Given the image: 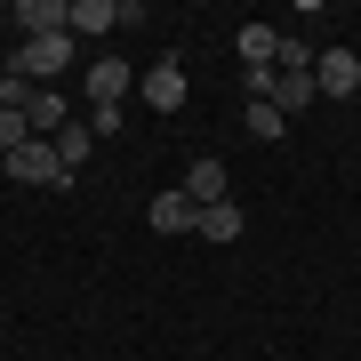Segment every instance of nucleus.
Segmentation results:
<instances>
[{
	"label": "nucleus",
	"instance_id": "nucleus-1",
	"mask_svg": "<svg viewBox=\"0 0 361 361\" xmlns=\"http://www.w3.org/2000/svg\"><path fill=\"white\" fill-rule=\"evenodd\" d=\"M0 169H8L16 185H49V193H65V185H73V169L56 161L49 137H32V145H16V153H0Z\"/></svg>",
	"mask_w": 361,
	"mask_h": 361
},
{
	"label": "nucleus",
	"instance_id": "nucleus-2",
	"mask_svg": "<svg viewBox=\"0 0 361 361\" xmlns=\"http://www.w3.org/2000/svg\"><path fill=\"white\" fill-rule=\"evenodd\" d=\"M8 65L25 73V80H56V73H73V32H40V40H25Z\"/></svg>",
	"mask_w": 361,
	"mask_h": 361
},
{
	"label": "nucleus",
	"instance_id": "nucleus-3",
	"mask_svg": "<svg viewBox=\"0 0 361 361\" xmlns=\"http://www.w3.org/2000/svg\"><path fill=\"white\" fill-rule=\"evenodd\" d=\"M137 97L153 104V113H177V104L193 97V89H185V65H177V56H161L153 73H137Z\"/></svg>",
	"mask_w": 361,
	"mask_h": 361
},
{
	"label": "nucleus",
	"instance_id": "nucleus-4",
	"mask_svg": "<svg viewBox=\"0 0 361 361\" xmlns=\"http://www.w3.org/2000/svg\"><path fill=\"white\" fill-rule=\"evenodd\" d=\"M313 89L322 97H361V56L353 49H322L313 56Z\"/></svg>",
	"mask_w": 361,
	"mask_h": 361
},
{
	"label": "nucleus",
	"instance_id": "nucleus-5",
	"mask_svg": "<svg viewBox=\"0 0 361 361\" xmlns=\"http://www.w3.org/2000/svg\"><path fill=\"white\" fill-rule=\"evenodd\" d=\"M145 217H153V233H201V209H193V193H185V185L153 193V209H145Z\"/></svg>",
	"mask_w": 361,
	"mask_h": 361
},
{
	"label": "nucleus",
	"instance_id": "nucleus-6",
	"mask_svg": "<svg viewBox=\"0 0 361 361\" xmlns=\"http://www.w3.org/2000/svg\"><path fill=\"white\" fill-rule=\"evenodd\" d=\"M281 25H241V73H273L281 65Z\"/></svg>",
	"mask_w": 361,
	"mask_h": 361
},
{
	"label": "nucleus",
	"instance_id": "nucleus-7",
	"mask_svg": "<svg viewBox=\"0 0 361 361\" xmlns=\"http://www.w3.org/2000/svg\"><path fill=\"white\" fill-rule=\"evenodd\" d=\"M16 25H25V40H40V32H73V0H16Z\"/></svg>",
	"mask_w": 361,
	"mask_h": 361
},
{
	"label": "nucleus",
	"instance_id": "nucleus-8",
	"mask_svg": "<svg viewBox=\"0 0 361 361\" xmlns=\"http://www.w3.org/2000/svg\"><path fill=\"white\" fill-rule=\"evenodd\" d=\"M129 89H137V73L121 65V56H97V65H89V104H121Z\"/></svg>",
	"mask_w": 361,
	"mask_h": 361
},
{
	"label": "nucleus",
	"instance_id": "nucleus-9",
	"mask_svg": "<svg viewBox=\"0 0 361 361\" xmlns=\"http://www.w3.org/2000/svg\"><path fill=\"white\" fill-rule=\"evenodd\" d=\"M185 193H193V209H217V201H233V193H225V161H209V153H201L193 169H185Z\"/></svg>",
	"mask_w": 361,
	"mask_h": 361
},
{
	"label": "nucleus",
	"instance_id": "nucleus-10",
	"mask_svg": "<svg viewBox=\"0 0 361 361\" xmlns=\"http://www.w3.org/2000/svg\"><path fill=\"white\" fill-rule=\"evenodd\" d=\"M265 104H281V113H305V104H322V89H313V73H273Z\"/></svg>",
	"mask_w": 361,
	"mask_h": 361
},
{
	"label": "nucleus",
	"instance_id": "nucleus-11",
	"mask_svg": "<svg viewBox=\"0 0 361 361\" xmlns=\"http://www.w3.org/2000/svg\"><path fill=\"white\" fill-rule=\"evenodd\" d=\"M121 25V0H73V40L80 32H113Z\"/></svg>",
	"mask_w": 361,
	"mask_h": 361
},
{
	"label": "nucleus",
	"instance_id": "nucleus-12",
	"mask_svg": "<svg viewBox=\"0 0 361 361\" xmlns=\"http://www.w3.org/2000/svg\"><path fill=\"white\" fill-rule=\"evenodd\" d=\"M89 153H97V129H89V121H73V129L56 137V161H65L73 177H80V161H89Z\"/></svg>",
	"mask_w": 361,
	"mask_h": 361
},
{
	"label": "nucleus",
	"instance_id": "nucleus-13",
	"mask_svg": "<svg viewBox=\"0 0 361 361\" xmlns=\"http://www.w3.org/2000/svg\"><path fill=\"white\" fill-rule=\"evenodd\" d=\"M281 129H289V113H281V104H265V97H249V137H265V145H273V137H281Z\"/></svg>",
	"mask_w": 361,
	"mask_h": 361
},
{
	"label": "nucleus",
	"instance_id": "nucleus-14",
	"mask_svg": "<svg viewBox=\"0 0 361 361\" xmlns=\"http://www.w3.org/2000/svg\"><path fill=\"white\" fill-rule=\"evenodd\" d=\"M201 233H209V241H241V209H233V201L201 209Z\"/></svg>",
	"mask_w": 361,
	"mask_h": 361
},
{
	"label": "nucleus",
	"instance_id": "nucleus-15",
	"mask_svg": "<svg viewBox=\"0 0 361 361\" xmlns=\"http://www.w3.org/2000/svg\"><path fill=\"white\" fill-rule=\"evenodd\" d=\"M16 145H32V121L25 113H0V153H16Z\"/></svg>",
	"mask_w": 361,
	"mask_h": 361
},
{
	"label": "nucleus",
	"instance_id": "nucleus-16",
	"mask_svg": "<svg viewBox=\"0 0 361 361\" xmlns=\"http://www.w3.org/2000/svg\"><path fill=\"white\" fill-rule=\"evenodd\" d=\"M80 121H89L97 137H113V129H121V104H89V113H80Z\"/></svg>",
	"mask_w": 361,
	"mask_h": 361
}]
</instances>
